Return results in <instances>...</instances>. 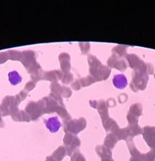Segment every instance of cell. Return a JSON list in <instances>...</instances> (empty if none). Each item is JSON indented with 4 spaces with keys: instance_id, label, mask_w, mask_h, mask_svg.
<instances>
[{
    "instance_id": "6da1fadb",
    "label": "cell",
    "mask_w": 155,
    "mask_h": 161,
    "mask_svg": "<svg viewBox=\"0 0 155 161\" xmlns=\"http://www.w3.org/2000/svg\"><path fill=\"white\" fill-rule=\"evenodd\" d=\"M45 126L52 133H56L60 128L61 124L56 116H53L45 121Z\"/></svg>"
},
{
    "instance_id": "7a4b0ae2",
    "label": "cell",
    "mask_w": 155,
    "mask_h": 161,
    "mask_svg": "<svg viewBox=\"0 0 155 161\" xmlns=\"http://www.w3.org/2000/svg\"><path fill=\"white\" fill-rule=\"evenodd\" d=\"M113 84L117 89H124L128 85V81L125 75L119 74V75H116L113 78Z\"/></svg>"
},
{
    "instance_id": "3957f363",
    "label": "cell",
    "mask_w": 155,
    "mask_h": 161,
    "mask_svg": "<svg viewBox=\"0 0 155 161\" xmlns=\"http://www.w3.org/2000/svg\"><path fill=\"white\" fill-rule=\"evenodd\" d=\"M9 80L13 85H17L21 82L22 78L18 72L13 71L9 73Z\"/></svg>"
}]
</instances>
